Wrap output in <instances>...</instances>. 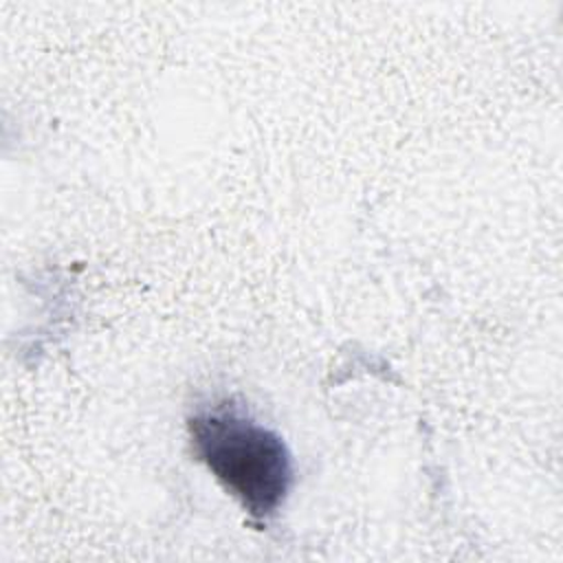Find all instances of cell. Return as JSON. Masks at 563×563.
<instances>
[{"label": "cell", "mask_w": 563, "mask_h": 563, "mask_svg": "<svg viewBox=\"0 0 563 563\" xmlns=\"http://www.w3.org/2000/svg\"><path fill=\"white\" fill-rule=\"evenodd\" d=\"M189 435L196 455L251 517L277 512L290 490L292 464L273 429L231 405H213L189 418Z\"/></svg>", "instance_id": "1"}]
</instances>
